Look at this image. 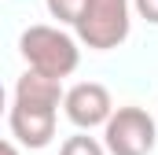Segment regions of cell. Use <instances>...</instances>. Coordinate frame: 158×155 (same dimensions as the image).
Wrapping results in <instances>:
<instances>
[{
	"mask_svg": "<svg viewBox=\"0 0 158 155\" xmlns=\"http://www.w3.org/2000/svg\"><path fill=\"white\" fill-rule=\"evenodd\" d=\"M155 140V118L143 107H118L103 122V148L110 155H151Z\"/></svg>",
	"mask_w": 158,
	"mask_h": 155,
	"instance_id": "obj_4",
	"label": "cell"
},
{
	"mask_svg": "<svg viewBox=\"0 0 158 155\" xmlns=\"http://www.w3.org/2000/svg\"><path fill=\"white\" fill-rule=\"evenodd\" d=\"M0 155H19V152H15V144H11V140H0Z\"/></svg>",
	"mask_w": 158,
	"mask_h": 155,
	"instance_id": "obj_9",
	"label": "cell"
},
{
	"mask_svg": "<svg viewBox=\"0 0 158 155\" xmlns=\"http://www.w3.org/2000/svg\"><path fill=\"white\" fill-rule=\"evenodd\" d=\"M74 30L96 52L118 48L129 37V0H85Z\"/></svg>",
	"mask_w": 158,
	"mask_h": 155,
	"instance_id": "obj_3",
	"label": "cell"
},
{
	"mask_svg": "<svg viewBox=\"0 0 158 155\" xmlns=\"http://www.w3.org/2000/svg\"><path fill=\"white\" fill-rule=\"evenodd\" d=\"M63 100V81L48 78L40 70H26L15 85V104H11V133L26 148H44L55 137V115Z\"/></svg>",
	"mask_w": 158,
	"mask_h": 155,
	"instance_id": "obj_1",
	"label": "cell"
},
{
	"mask_svg": "<svg viewBox=\"0 0 158 155\" xmlns=\"http://www.w3.org/2000/svg\"><path fill=\"white\" fill-rule=\"evenodd\" d=\"M19 52L30 63V70H40V74L59 78V81L74 74L77 59H81L74 37L63 33V30H55V26H30V30H22Z\"/></svg>",
	"mask_w": 158,
	"mask_h": 155,
	"instance_id": "obj_2",
	"label": "cell"
},
{
	"mask_svg": "<svg viewBox=\"0 0 158 155\" xmlns=\"http://www.w3.org/2000/svg\"><path fill=\"white\" fill-rule=\"evenodd\" d=\"M48 4V11H52V19H59V22H77L81 7H85V0H44Z\"/></svg>",
	"mask_w": 158,
	"mask_h": 155,
	"instance_id": "obj_7",
	"label": "cell"
},
{
	"mask_svg": "<svg viewBox=\"0 0 158 155\" xmlns=\"http://www.w3.org/2000/svg\"><path fill=\"white\" fill-rule=\"evenodd\" d=\"M0 115H4V85H0Z\"/></svg>",
	"mask_w": 158,
	"mask_h": 155,
	"instance_id": "obj_10",
	"label": "cell"
},
{
	"mask_svg": "<svg viewBox=\"0 0 158 155\" xmlns=\"http://www.w3.org/2000/svg\"><path fill=\"white\" fill-rule=\"evenodd\" d=\"M59 155H107V148H103L96 137H85V133H77V137H66V140H63Z\"/></svg>",
	"mask_w": 158,
	"mask_h": 155,
	"instance_id": "obj_6",
	"label": "cell"
},
{
	"mask_svg": "<svg viewBox=\"0 0 158 155\" xmlns=\"http://www.w3.org/2000/svg\"><path fill=\"white\" fill-rule=\"evenodd\" d=\"M132 4H136V11H140L147 22H155V26H158V0H132Z\"/></svg>",
	"mask_w": 158,
	"mask_h": 155,
	"instance_id": "obj_8",
	"label": "cell"
},
{
	"mask_svg": "<svg viewBox=\"0 0 158 155\" xmlns=\"http://www.w3.org/2000/svg\"><path fill=\"white\" fill-rule=\"evenodd\" d=\"M63 107H66V118L77 129H96V126H103L110 118V111H114L110 92L99 81H81V85H74L63 96Z\"/></svg>",
	"mask_w": 158,
	"mask_h": 155,
	"instance_id": "obj_5",
	"label": "cell"
}]
</instances>
